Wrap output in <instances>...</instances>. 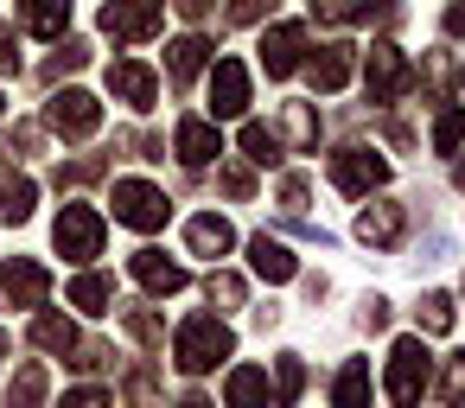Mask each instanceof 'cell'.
Instances as JSON below:
<instances>
[{
  "label": "cell",
  "instance_id": "cell-1",
  "mask_svg": "<svg viewBox=\"0 0 465 408\" xmlns=\"http://www.w3.org/2000/svg\"><path fill=\"white\" fill-rule=\"evenodd\" d=\"M230 351H236V338H230V325H223L217 313H192V319L173 332V363H179L185 376H204V370H217Z\"/></svg>",
  "mask_w": 465,
  "mask_h": 408
},
{
  "label": "cell",
  "instance_id": "cell-2",
  "mask_svg": "<svg viewBox=\"0 0 465 408\" xmlns=\"http://www.w3.org/2000/svg\"><path fill=\"white\" fill-rule=\"evenodd\" d=\"M427 376H433L427 344H420V338H395V351H389V402H395V408H420Z\"/></svg>",
  "mask_w": 465,
  "mask_h": 408
},
{
  "label": "cell",
  "instance_id": "cell-3",
  "mask_svg": "<svg viewBox=\"0 0 465 408\" xmlns=\"http://www.w3.org/2000/svg\"><path fill=\"white\" fill-rule=\"evenodd\" d=\"M166 26V0H109L103 7V33L115 45H141Z\"/></svg>",
  "mask_w": 465,
  "mask_h": 408
},
{
  "label": "cell",
  "instance_id": "cell-4",
  "mask_svg": "<svg viewBox=\"0 0 465 408\" xmlns=\"http://www.w3.org/2000/svg\"><path fill=\"white\" fill-rule=\"evenodd\" d=\"M166 192L153 185V179H115V224H128V230H160L166 224Z\"/></svg>",
  "mask_w": 465,
  "mask_h": 408
},
{
  "label": "cell",
  "instance_id": "cell-5",
  "mask_svg": "<svg viewBox=\"0 0 465 408\" xmlns=\"http://www.w3.org/2000/svg\"><path fill=\"white\" fill-rule=\"evenodd\" d=\"M52 243H58L64 262H96L103 255V217L90 204H64L58 224H52Z\"/></svg>",
  "mask_w": 465,
  "mask_h": 408
},
{
  "label": "cell",
  "instance_id": "cell-6",
  "mask_svg": "<svg viewBox=\"0 0 465 408\" xmlns=\"http://www.w3.org/2000/svg\"><path fill=\"white\" fill-rule=\"evenodd\" d=\"M363 84H370V103H395V96L414 90V65L401 58V45L376 39L370 45V65H363Z\"/></svg>",
  "mask_w": 465,
  "mask_h": 408
},
{
  "label": "cell",
  "instance_id": "cell-7",
  "mask_svg": "<svg viewBox=\"0 0 465 408\" xmlns=\"http://www.w3.org/2000/svg\"><path fill=\"white\" fill-rule=\"evenodd\" d=\"M45 128L64 134V141H90V134L103 128V103H96L90 90H58V96L45 103Z\"/></svg>",
  "mask_w": 465,
  "mask_h": 408
},
{
  "label": "cell",
  "instance_id": "cell-8",
  "mask_svg": "<svg viewBox=\"0 0 465 408\" xmlns=\"http://www.w3.org/2000/svg\"><path fill=\"white\" fill-rule=\"evenodd\" d=\"M382 179H389V160H382V154H370V147H344V154H331V185H338L344 198H370Z\"/></svg>",
  "mask_w": 465,
  "mask_h": 408
},
{
  "label": "cell",
  "instance_id": "cell-9",
  "mask_svg": "<svg viewBox=\"0 0 465 408\" xmlns=\"http://www.w3.org/2000/svg\"><path fill=\"white\" fill-rule=\"evenodd\" d=\"M300 65H306V26H293V20L268 26L262 33V71L268 77H293Z\"/></svg>",
  "mask_w": 465,
  "mask_h": 408
},
{
  "label": "cell",
  "instance_id": "cell-10",
  "mask_svg": "<svg viewBox=\"0 0 465 408\" xmlns=\"http://www.w3.org/2000/svg\"><path fill=\"white\" fill-rule=\"evenodd\" d=\"M0 294H7L14 306H45V300H52V274H45L39 262L14 255V262H0Z\"/></svg>",
  "mask_w": 465,
  "mask_h": 408
},
{
  "label": "cell",
  "instance_id": "cell-11",
  "mask_svg": "<svg viewBox=\"0 0 465 408\" xmlns=\"http://www.w3.org/2000/svg\"><path fill=\"white\" fill-rule=\"evenodd\" d=\"M401 230H408V211L401 204H363V217H357V243H370V249H395L401 243Z\"/></svg>",
  "mask_w": 465,
  "mask_h": 408
},
{
  "label": "cell",
  "instance_id": "cell-12",
  "mask_svg": "<svg viewBox=\"0 0 465 408\" xmlns=\"http://www.w3.org/2000/svg\"><path fill=\"white\" fill-rule=\"evenodd\" d=\"M109 90H115L128 109H153V96H160V77H153L147 65L122 58V65H109Z\"/></svg>",
  "mask_w": 465,
  "mask_h": 408
},
{
  "label": "cell",
  "instance_id": "cell-13",
  "mask_svg": "<svg viewBox=\"0 0 465 408\" xmlns=\"http://www.w3.org/2000/svg\"><path fill=\"white\" fill-rule=\"evenodd\" d=\"M249 109V71L236 58H223L211 71V115H242Z\"/></svg>",
  "mask_w": 465,
  "mask_h": 408
},
{
  "label": "cell",
  "instance_id": "cell-14",
  "mask_svg": "<svg viewBox=\"0 0 465 408\" xmlns=\"http://www.w3.org/2000/svg\"><path fill=\"white\" fill-rule=\"evenodd\" d=\"M14 14L33 39H64L71 26V0H14Z\"/></svg>",
  "mask_w": 465,
  "mask_h": 408
},
{
  "label": "cell",
  "instance_id": "cell-15",
  "mask_svg": "<svg viewBox=\"0 0 465 408\" xmlns=\"http://www.w3.org/2000/svg\"><path fill=\"white\" fill-rule=\"evenodd\" d=\"M173 154H179L185 166H211V160L223 154V134H217L211 122H198V115H192V122H179V134H173Z\"/></svg>",
  "mask_w": 465,
  "mask_h": 408
},
{
  "label": "cell",
  "instance_id": "cell-16",
  "mask_svg": "<svg viewBox=\"0 0 465 408\" xmlns=\"http://www.w3.org/2000/svg\"><path fill=\"white\" fill-rule=\"evenodd\" d=\"M185 249H192V255H204V262H217V255H230V249H236V230H230L217 211H204V217H192V224H185Z\"/></svg>",
  "mask_w": 465,
  "mask_h": 408
},
{
  "label": "cell",
  "instance_id": "cell-17",
  "mask_svg": "<svg viewBox=\"0 0 465 408\" xmlns=\"http://www.w3.org/2000/svg\"><path fill=\"white\" fill-rule=\"evenodd\" d=\"M128 268H134V281H141V287H147V294H160V300H166V294H179V287H185V268H179V262H173V255H160V249H141V255H134V262H128Z\"/></svg>",
  "mask_w": 465,
  "mask_h": 408
},
{
  "label": "cell",
  "instance_id": "cell-18",
  "mask_svg": "<svg viewBox=\"0 0 465 408\" xmlns=\"http://www.w3.org/2000/svg\"><path fill=\"white\" fill-rule=\"evenodd\" d=\"M268 402H274V395H268V370L236 363L230 383H223V408H268Z\"/></svg>",
  "mask_w": 465,
  "mask_h": 408
},
{
  "label": "cell",
  "instance_id": "cell-19",
  "mask_svg": "<svg viewBox=\"0 0 465 408\" xmlns=\"http://www.w3.org/2000/svg\"><path fill=\"white\" fill-rule=\"evenodd\" d=\"M249 268H255L262 281H293V274H300V262H293L287 243H274V236H249Z\"/></svg>",
  "mask_w": 465,
  "mask_h": 408
},
{
  "label": "cell",
  "instance_id": "cell-20",
  "mask_svg": "<svg viewBox=\"0 0 465 408\" xmlns=\"http://www.w3.org/2000/svg\"><path fill=\"white\" fill-rule=\"evenodd\" d=\"M204 58H211V39L185 33V39H173V45H166V77H173V84H192V77L204 71Z\"/></svg>",
  "mask_w": 465,
  "mask_h": 408
},
{
  "label": "cell",
  "instance_id": "cell-21",
  "mask_svg": "<svg viewBox=\"0 0 465 408\" xmlns=\"http://www.w3.org/2000/svg\"><path fill=\"white\" fill-rule=\"evenodd\" d=\"M370 395H376L370 363H363V357H351V363L338 370V383H331V408H370Z\"/></svg>",
  "mask_w": 465,
  "mask_h": 408
},
{
  "label": "cell",
  "instance_id": "cell-22",
  "mask_svg": "<svg viewBox=\"0 0 465 408\" xmlns=\"http://www.w3.org/2000/svg\"><path fill=\"white\" fill-rule=\"evenodd\" d=\"M351 65H357V45H325V52L312 58V84L331 96V90H344V84H351Z\"/></svg>",
  "mask_w": 465,
  "mask_h": 408
},
{
  "label": "cell",
  "instance_id": "cell-23",
  "mask_svg": "<svg viewBox=\"0 0 465 408\" xmlns=\"http://www.w3.org/2000/svg\"><path fill=\"white\" fill-rule=\"evenodd\" d=\"M33 204H39V185H33L26 173H7V179H0V224H26Z\"/></svg>",
  "mask_w": 465,
  "mask_h": 408
},
{
  "label": "cell",
  "instance_id": "cell-24",
  "mask_svg": "<svg viewBox=\"0 0 465 408\" xmlns=\"http://www.w3.org/2000/svg\"><path fill=\"white\" fill-rule=\"evenodd\" d=\"M370 14H382V20H389L395 7H389V0H312V20H319V26H344V20H370Z\"/></svg>",
  "mask_w": 465,
  "mask_h": 408
},
{
  "label": "cell",
  "instance_id": "cell-25",
  "mask_svg": "<svg viewBox=\"0 0 465 408\" xmlns=\"http://www.w3.org/2000/svg\"><path fill=\"white\" fill-rule=\"evenodd\" d=\"M281 134H287L293 154H312V147H319V115H312V103H287V109H281Z\"/></svg>",
  "mask_w": 465,
  "mask_h": 408
},
{
  "label": "cell",
  "instance_id": "cell-26",
  "mask_svg": "<svg viewBox=\"0 0 465 408\" xmlns=\"http://www.w3.org/2000/svg\"><path fill=\"white\" fill-rule=\"evenodd\" d=\"M45 389H52L45 363H20V376L7 383V408H45Z\"/></svg>",
  "mask_w": 465,
  "mask_h": 408
},
{
  "label": "cell",
  "instance_id": "cell-27",
  "mask_svg": "<svg viewBox=\"0 0 465 408\" xmlns=\"http://www.w3.org/2000/svg\"><path fill=\"white\" fill-rule=\"evenodd\" d=\"M71 306H84V313H115V281H109V274H77V281H71Z\"/></svg>",
  "mask_w": 465,
  "mask_h": 408
},
{
  "label": "cell",
  "instance_id": "cell-28",
  "mask_svg": "<svg viewBox=\"0 0 465 408\" xmlns=\"http://www.w3.org/2000/svg\"><path fill=\"white\" fill-rule=\"evenodd\" d=\"M33 344H39V351H77V325H71L64 313H39V319H33Z\"/></svg>",
  "mask_w": 465,
  "mask_h": 408
},
{
  "label": "cell",
  "instance_id": "cell-29",
  "mask_svg": "<svg viewBox=\"0 0 465 408\" xmlns=\"http://www.w3.org/2000/svg\"><path fill=\"white\" fill-rule=\"evenodd\" d=\"M300 395H306V363H300V357H281V363H274V402L293 408Z\"/></svg>",
  "mask_w": 465,
  "mask_h": 408
},
{
  "label": "cell",
  "instance_id": "cell-30",
  "mask_svg": "<svg viewBox=\"0 0 465 408\" xmlns=\"http://www.w3.org/2000/svg\"><path fill=\"white\" fill-rule=\"evenodd\" d=\"M242 154H249L255 166H274V160H281V141H274V128L249 122V128H242Z\"/></svg>",
  "mask_w": 465,
  "mask_h": 408
},
{
  "label": "cell",
  "instance_id": "cell-31",
  "mask_svg": "<svg viewBox=\"0 0 465 408\" xmlns=\"http://www.w3.org/2000/svg\"><path fill=\"white\" fill-rule=\"evenodd\" d=\"M414 313H420V332H452V294L433 287V294H420Z\"/></svg>",
  "mask_w": 465,
  "mask_h": 408
},
{
  "label": "cell",
  "instance_id": "cell-32",
  "mask_svg": "<svg viewBox=\"0 0 465 408\" xmlns=\"http://www.w3.org/2000/svg\"><path fill=\"white\" fill-rule=\"evenodd\" d=\"M459 141H465V109H440V122H433V154H459Z\"/></svg>",
  "mask_w": 465,
  "mask_h": 408
},
{
  "label": "cell",
  "instance_id": "cell-33",
  "mask_svg": "<svg viewBox=\"0 0 465 408\" xmlns=\"http://www.w3.org/2000/svg\"><path fill=\"white\" fill-rule=\"evenodd\" d=\"M204 294H211V306H217V313H236V306H242V281H236V274H223V268L204 281Z\"/></svg>",
  "mask_w": 465,
  "mask_h": 408
},
{
  "label": "cell",
  "instance_id": "cell-34",
  "mask_svg": "<svg viewBox=\"0 0 465 408\" xmlns=\"http://www.w3.org/2000/svg\"><path fill=\"white\" fill-rule=\"evenodd\" d=\"M39 147V128L33 122H14V128H0V154H7V160H26Z\"/></svg>",
  "mask_w": 465,
  "mask_h": 408
},
{
  "label": "cell",
  "instance_id": "cell-35",
  "mask_svg": "<svg viewBox=\"0 0 465 408\" xmlns=\"http://www.w3.org/2000/svg\"><path fill=\"white\" fill-rule=\"evenodd\" d=\"M122 325H128V332H134L141 344H166V325H160V319H153L147 306H128V313H122Z\"/></svg>",
  "mask_w": 465,
  "mask_h": 408
},
{
  "label": "cell",
  "instance_id": "cell-36",
  "mask_svg": "<svg viewBox=\"0 0 465 408\" xmlns=\"http://www.w3.org/2000/svg\"><path fill=\"white\" fill-rule=\"evenodd\" d=\"M440 395H446V408H465V351L446 363V383H440Z\"/></svg>",
  "mask_w": 465,
  "mask_h": 408
},
{
  "label": "cell",
  "instance_id": "cell-37",
  "mask_svg": "<svg viewBox=\"0 0 465 408\" xmlns=\"http://www.w3.org/2000/svg\"><path fill=\"white\" fill-rule=\"evenodd\" d=\"M281 211H287V217H300V211H306V179H300V173H287V179H281Z\"/></svg>",
  "mask_w": 465,
  "mask_h": 408
},
{
  "label": "cell",
  "instance_id": "cell-38",
  "mask_svg": "<svg viewBox=\"0 0 465 408\" xmlns=\"http://www.w3.org/2000/svg\"><path fill=\"white\" fill-rule=\"evenodd\" d=\"M58 408H109V389H96V383H84V389H64V402Z\"/></svg>",
  "mask_w": 465,
  "mask_h": 408
},
{
  "label": "cell",
  "instance_id": "cell-39",
  "mask_svg": "<svg viewBox=\"0 0 465 408\" xmlns=\"http://www.w3.org/2000/svg\"><path fill=\"white\" fill-rule=\"evenodd\" d=\"M103 173V160H77V166H58V185H90Z\"/></svg>",
  "mask_w": 465,
  "mask_h": 408
},
{
  "label": "cell",
  "instance_id": "cell-40",
  "mask_svg": "<svg viewBox=\"0 0 465 408\" xmlns=\"http://www.w3.org/2000/svg\"><path fill=\"white\" fill-rule=\"evenodd\" d=\"M223 192H230V198H249V192H255V173H249V166H223Z\"/></svg>",
  "mask_w": 465,
  "mask_h": 408
},
{
  "label": "cell",
  "instance_id": "cell-41",
  "mask_svg": "<svg viewBox=\"0 0 465 408\" xmlns=\"http://www.w3.org/2000/svg\"><path fill=\"white\" fill-rule=\"evenodd\" d=\"M268 7H274V0H230V20H236V26H255Z\"/></svg>",
  "mask_w": 465,
  "mask_h": 408
},
{
  "label": "cell",
  "instance_id": "cell-42",
  "mask_svg": "<svg viewBox=\"0 0 465 408\" xmlns=\"http://www.w3.org/2000/svg\"><path fill=\"white\" fill-rule=\"evenodd\" d=\"M357 319H363V332H382V325H389V300H363Z\"/></svg>",
  "mask_w": 465,
  "mask_h": 408
},
{
  "label": "cell",
  "instance_id": "cell-43",
  "mask_svg": "<svg viewBox=\"0 0 465 408\" xmlns=\"http://www.w3.org/2000/svg\"><path fill=\"white\" fill-rule=\"evenodd\" d=\"M128 395L147 408V402H153V370H134V376H128Z\"/></svg>",
  "mask_w": 465,
  "mask_h": 408
},
{
  "label": "cell",
  "instance_id": "cell-44",
  "mask_svg": "<svg viewBox=\"0 0 465 408\" xmlns=\"http://www.w3.org/2000/svg\"><path fill=\"white\" fill-rule=\"evenodd\" d=\"M446 33L465 39V0H452V7H446Z\"/></svg>",
  "mask_w": 465,
  "mask_h": 408
},
{
  "label": "cell",
  "instance_id": "cell-45",
  "mask_svg": "<svg viewBox=\"0 0 465 408\" xmlns=\"http://www.w3.org/2000/svg\"><path fill=\"white\" fill-rule=\"evenodd\" d=\"M14 65H20V52H14V33L0 26V71H14Z\"/></svg>",
  "mask_w": 465,
  "mask_h": 408
},
{
  "label": "cell",
  "instance_id": "cell-46",
  "mask_svg": "<svg viewBox=\"0 0 465 408\" xmlns=\"http://www.w3.org/2000/svg\"><path fill=\"white\" fill-rule=\"evenodd\" d=\"M173 7H179L185 20H204V14H211V0H173Z\"/></svg>",
  "mask_w": 465,
  "mask_h": 408
},
{
  "label": "cell",
  "instance_id": "cell-47",
  "mask_svg": "<svg viewBox=\"0 0 465 408\" xmlns=\"http://www.w3.org/2000/svg\"><path fill=\"white\" fill-rule=\"evenodd\" d=\"M179 408H217L211 395H179Z\"/></svg>",
  "mask_w": 465,
  "mask_h": 408
},
{
  "label": "cell",
  "instance_id": "cell-48",
  "mask_svg": "<svg viewBox=\"0 0 465 408\" xmlns=\"http://www.w3.org/2000/svg\"><path fill=\"white\" fill-rule=\"evenodd\" d=\"M0 363H7V332H0Z\"/></svg>",
  "mask_w": 465,
  "mask_h": 408
},
{
  "label": "cell",
  "instance_id": "cell-49",
  "mask_svg": "<svg viewBox=\"0 0 465 408\" xmlns=\"http://www.w3.org/2000/svg\"><path fill=\"white\" fill-rule=\"evenodd\" d=\"M459 185H465V160H459Z\"/></svg>",
  "mask_w": 465,
  "mask_h": 408
}]
</instances>
